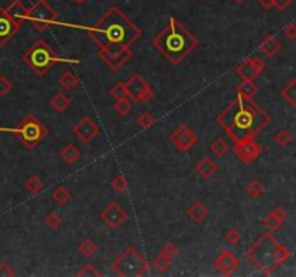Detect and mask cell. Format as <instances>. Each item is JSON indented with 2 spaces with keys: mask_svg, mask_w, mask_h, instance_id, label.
<instances>
[{
  "mask_svg": "<svg viewBox=\"0 0 296 277\" xmlns=\"http://www.w3.org/2000/svg\"><path fill=\"white\" fill-rule=\"evenodd\" d=\"M270 122V114L259 107L253 99L240 96H237L236 100L231 101L217 116V123L234 142L244 137H254L269 126Z\"/></svg>",
  "mask_w": 296,
  "mask_h": 277,
  "instance_id": "cell-1",
  "label": "cell"
},
{
  "mask_svg": "<svg viewBox=\"0 0 296 277\" xmlns=\"http://www.w3.org/2000/svg\"><path fill=\"white\" fill-rule=\"evenodd\" d=\"M80 27L88 33L100 48L111 50L130 48L142 36V29L130 21L117 6H111L94 25Z\"/></svg>",
  "mask_w": 296,
  "mask_h": 277,
  "instance_id": "cell-2",
  "label": "cell"
},
{
  "mask_svg": "<svg viewBox=\"0 0 296 277\" xmlns=\"http://www.w3.org/2000/svg\"><path fill=\"white\" fill-rule=\"evenodd\" d=\"M152 45L169 64L179 65L199 45V41L188 27L178 19L171 18L166 26L152 38Z\"/></svg>",
  "mask_w": 296,
  "mask_h": 277,
  "instance_id": "cell-3",
  "label": "cell"
},
{
  "mask_svg": "<svg viewBox=\"0 0 296 277\" xmlns=\"http://www.w3.org/2000/svg\"><path fill=\"white\" fill-rule=\"evenodd\" d=\"M292 257V252L279 243L270 232H263L247 249L246 258L265 276H270Z\"/></svg>",
  "mask_w": 296,
  "mask_h": 277,
  "instance_id": "cell-4",
  "label": "cell"
},
{
  "mask_svg": "<svg viewBox=\"0 0 296 277\" xmlns=\"http://www.w3.org/2000/svg\"><path fill=\"white\" fill-rule=\"evenodd\" d=\"M24 64L36 76H47L51 71V68L56 64L80 65L81 61L75 58L58 56L45 39H38L24 53Z\"/></svg>",
  "mask_w": 296,
  "mask_h": 277,
  "instance_id": "cell-5",
  "label": "cell"
},
{
  "mask_svg": "<svg viewBox=\"0 0 296 277\" xmlns=\"http://www.w3.org/2000/svg\"><path fill=\"white\" fill-rule=\"evenodd\" d=\"M0 131H6V133H10L16 137H19L22 145L27 149L38 148L48 136L47 126L33 114L26 116L18 127H9V128L0 127Z\"/></svg>",
  "mask_w": 296,
  "mask_h": 277,
  "instance_id": "cell-6",
  "label": "cell"
},
{
  "mask_svg": "<svg viewBox=\"0 0 296 277\" xmlns=\"http://www.w3.org/2000/svg\"><path fill=\"white\" fill-rule=\"evenodd\" d=\"M114 273L122 277H143L149 273V261L133 246H127L111 264Z\"/></svg>",
  "mask_w": 296,
  "mask_h": 277,
  "instance_id": "cell-7",
  "label": "cell"
},
{
  "mask_svg": "<svg viewBox=\"0 0 296 277\" xmlns=\"http://www.w3.org/2000/svg\"><path fill=\"white\" fill-rule=\"evenodd\" d=\"M26 22H29L35 30L45 32L52 25L58 24V12L48 0H36L32 7L27 9Z\"/></svg>",
  "mask_w": 296,
  "mask_h": 277,
  "instance_id": "cell-8",
  "label": "cell"
},
{
  "mask_svg": "<svg viewBox=\"0 0 296 277\" xmlns=\"http://www.w3.org/2000/svg\"><path fill=\"white\" fill-rule=\"evenodd\" d=\"M169 142L178 153H188L198 143V136L189 126L181 125L171 133Z\"/></svg>",
  "mask_w": 296,
  "mask_h": 277,
  "instance_id": "cell-9",
  "label": "cell"
},
{
  "mask_svg": "<svg viewBox=\"0 0 296 277\" xmlns=\"http://www.w3.org/2000/svg\"><path fill=\"white\" fill-rule=\"evenodd\" d=\"M126 87L129 90V99L133 102H149L153 99V88L143 76H129Z\"/></svg>",
  "mask_w": 296,
  "mask_h": 277,
  "instance_id": "cell-10",
  "label": "cell"
},
{
  "mask_svg": "<svg viewBox=\"0 0 296 277\" xmlns=\"http://www.w3.org/2000/svg\"><path fill=\"white\" fill-rule=\"evenodd\" d=\"M97 56H99L100 59H101L113 73H117L120 68H123L124 65L132 59L133 53H132L130 48L117 50H107V48H100L99 52H97Z\"/></svg>",
  "mask_w": 296,
  "mask_h": 277,
  "instance_id": "cell-11",
  "label": "cell"
},
{
  "mask_svg": "<svg viewBox=\"0 0 296 277\" xmlns=\"http://www.w3.org/2000/svg\"><path fill=\"white\" fill-rule=\"evenodd\" d=\"M100 220L104 223V226H107L111 229L120 228L127 220V211L123 206L117 202H111L108 205H106L99 212Z\"/></svg>",
  "mask_w": 296,
  "mask_h": 277,
  "instance_id": "cell-12",
  "label": "cell"
},
{
  "mask_svg": "<svg viewBox=\"0 0 296 277\" xmlns=\"http://www.w3.org/2000/svg\"><path fill=\"white\" fill-rule=\"evenodd\" d=\"M233 151L243 163L250 165L262 154V146L254 140V137H244L236 142Z\"/></svg>",
  "mask_w": 296,
  "mask_h": 277,
  "instance_id": "cell-13",
  "label": "cell"
},
{
  "mask_svg": "<svg viewBox=\"0 0 296 277\" xmlns=\"http://www.w3.org/2000/svg\"><path fill=\"white\" fill-rule=\"evenodd\" d=\"M266 70V62L257 56H248L236 67V74L243 79H256Z\"/></svg>",
  "mask_w": 296,
  "mask_h": 277,
  "instance_id": "cell-14",
  "label": "cell"
},
{
  "mask_svg": "<svg viewBox=\"0 0 296 277\" xmlns=\"http://www.w3.org/2000/svg\"><path fill=\"white\" fill-rule=\"evenodd\" d=\"M214 267L227 277H231L240 267V258L231 250H222L214 260Z\"/></svg>",
  "mask_w": 296,
  "mask_h": 277,
  "instance_id": "cell-15",
  "label": "cell"
},
{
  "mask_svg": "<svg viewBox=\"0 0 296 277\" xmlns=\"http://www.w3.org/2000/svg\"><path fill=\"white\" fill-rule=\"evenodd\" d=\"M100 134V127L88 117L84 116L74 126V136L81 143H90Z\"/></svg>",
  "mask_w": 296,
  "mask_h": 277,
  "instance_id": "cell-16",
  "label": "cell"
},
{
  "mask_svg": "<svg viewBox=\"0 0 296 277\" xmlns=\"http://www.w3.org/2000/svg\"><path fill=\"white\" fill-rule=\"evenodd\" d=\"M19 27H21V24H18L7 13L6 7H0V48L15 36Z\"/></svg>",
  "mask_w": 296,
  "mask_h": 277,
  "instance_id": "cell-17",
  "label": "cell"
},
{
  "mask_svg": "<svg viewBox=\"0 0 296 277\" xmlns=\"http://www.w3.org/2000/svg\"><path fill=\"white\" fill-rule=\"evenodd\" d=\"M194 171L201 179L208 180L218 172V165L215 163V160L211 156H204L195 163Z\"/></svg>",
  "mask_w": 296,
  "mask_h": 277,
  "instance_id": "cell-18",
  "label": "cell"
},
{
  "mask_svg": "<svg viewBox=\"0 0 296 277\" xmlns=\"http://www.w3.org/2000/svg\"><path fill=\"white\" fill-rule=\"evenodd\" d=\"M288 220V214L282 206H276L273 208L270 212L265 217L263 220V227L269 229V232H274L279 228L282 227Z\"/></svg>",
  "mask_w": 296,
  "mask_h": 277,
  "instance_id": "cell-19",
  "label": "cell"
},
{
  "mask_svg": "<svg viewBox=\"0 0 296 277\" xmlns=\"http://www.w3.org/2000/svg\"><path fill=\"white\" fill-rule=\"evenodd\" d=\"M185 214H187L188 220L192 221L194 224H201L210 217V209L202 202H194L187 208Z\"/></svg>",
  "mask_w": 296,
  "mask_h": 277,
  "instance_id": "cell-20",
  "label": "cell"
},
{
  "mask_svg": "<svg viewBox=\"0 0 296 277\" xmlns=\"http://www.w3.org/2000/svg\"><path fill=\"white\" fill-rule=\"evenodd\" d=\"M280 50H282V44H280V41L273 33H268L262 39V42L259 44V50L265 56H268V58H271V56L277 55L280 52Z\"/></svg>",
  "mask_w": 296,
  "mask_h": 277,
  "instance_id": "cell-21",
  "label": "cell"
},
{
  "mask_svg": "<svg viewBox=\"0 0 296 277\" xmlns=\"http://www.w3.org/2000/svg\"><path fill=\"white\" fill-rule=\"evenodd\" d=\"M6 10H7V13L18 22V24H24L26 22V15H27V7H26L25 4L22 3V1H19V0H15V1H12L7 7H6Z\"/></svg>",
  "mask_w": 296,
  "mask_h": 277,
  "instance_id": "cell-22",
  "label": "cell"
},
{
  "mask_svg": "<svg viewBox=\"0 0 296 277\" xmlns=\"http://www.w3.org/2000/svg\"><path fill=\"white\" fill-rule=\"evenodd\" d=\"M172 263H173L172 257H169V255L165 254V252H159V254L152 260V267L155 269L156 273L163 275V273H166V272L172 267Z\"/></svg>",
  "mask_w": 296,
  "mask_h": 277,
  "instance_id": "cell-23",
  "label": "cell"
},
{
  "mask_svg": "<svg viewBox=\"0 0 296 277\" xmlns=\"http://www.w3.org/2000/svg\"><path fill=\"white\" fill-rule=\"evenodd\" d=\"M237 96L244 99H253L259 93V85L254 82V79H242V82L237 85Z\"/></svg>",
  "mask_w": 296,
  "mask_h": 277,
  "instance_id": "cell-24",
  "label": "cell"
},
{
  "mask_svg": "<svg viewBox=\"0 0 296 277\" xmlns=\"http://www.w3.org/2000/svg\"><path fill=\"white\" fill-rule=\"evenodd\" d=\"M59 157H61L67 165H74L77 160H80L81 151H80V149H78L75 145L68 143V145H65V146L59 151Z\"/></svg>",
  "mask_w": 296,
  "mask_h": 277,
  "instance_id": "cell-25",
  "label": "cell"
},
{
  "mask_svg": "<svg viewBox=\"0 0 296 277\" xmlns=\"http://www.w3.org/2000/svg\"><path fill=\"white\" fill-rule=\"evenodd\" d=\"M71 102H73V101H71V99H70L65 93H56L50 101L51 107H52L55 111H58V113L67 111V110L70 108Z\"/></svg>",
  "mask_w": 296,
  "mask_h": 277,
  "instance_id": "cell-26",
  "label": "cell"
},
{
  "mask_svg": "<svg viewBox=\"0 0 296 277\" xmlns=\"http://www.w3.org/2000/svg\"><path fill=\"white\" fill-rule=\"evenodd\" d=\"M58 82H59V85H61V88H62L64 91H73L75 87L78 85L80 78H78V76L74 74L73 71H65V73H62V74L59 76Z\"/></svg>",
  "mask_w": 296,
  "mask_h": 277,
  "instance_id": "cell-27",
  "label": "cell"
},
{
  "mask_svg": "<svg viewBox=\"0 0 296 277\" xmlns=\"http://www.w3.org/2000/svg\"><path fill=\"white\" fill-rule=\"evenodd\" d=\"M51 198H52V202H55L56 205L64 206V205H67L68 202L71 201L73 197H71V192H70L68 188H65V186H58V188L54 189Z\"/></svg>",
  "mask_w": 296,
  "mask_h": 277,
  "instance_id": "cell-28",
  "label": "cell"
},
{
  "mask_svg": "<svg viewBox=\"0 0 296 277\" xmlns=\"http://www.w3.org/2000/svg\"><path fill=\"white\" fill-rule=\"evenodd\" d=\"M25 188L30 195H38V194H41L42 189H44V180L39 177V175L32 174V175L27 176V179L25 180Z\"/></svg>",
  "mask_w": 296,
  "mask_h": 277,
  "instance_id": "cell-29",
  "label": "cell"
},
{
  "mask_svg": "<svg viewBox=\"0 0 296 277\" xmlns=\"http://www.w3.org/2000/svg\"><path fill=\"white\" fill-rule=\"evenodd\" d=\"M228 143L221 139V137H218V139H214L211 143H210V151L215 156V157H218V159H222V157H225V154L228 153Z\"/></svg>",
  "mask_w": 296,
  "mask_h": 277,
  "instance_id": "cell-30",
  "label": "cell"
},
{
  "mask_svg": "<svg viewBox=\"0 0 296 277\" xmlns=\"http://www.w3.org/2000/svg\"><path fill=\"white\" fill-rule=\"evenodd\" d=\"M280 96H282V99L285 101H288L292 107H295L296 105V79H291L285 87H283V90H282V93H280Z\"/></svg>",
  "mask_w": 296,
  "mask_h": 277,
  "instance_id": "cell-31",
  "label": "cell"
},
{
  "mask_svg": "<svg viewBox=\"0 0 296 277\" xmlns=\"http://www.w3.org/2000/svg\"><path fill=\"white\" fill-rule=\"evenodd\" d=\"M78 252L82 257H94L96 252H99V246L93 241V240H82L80 244H78Z\"/></svg>",
  "mask_w": 296,
  "mask_h": 277,
  "instance_id": "cell-32",
  "label": "cell"
},
{
  "mask_svg": "<svg viewBox=\"0 0 296 277\" xmlns=\"http://www.w3.org/2000/svg\"><path fill=\"white\" fill-rule=\"evenodd\" d=\"M246 192L248 197L257 200V198L263 197V194H265V186H263V183H262L259 179H253V180H250V182L247 183Z\"/></svg>",
  "mask_w": 296,
  "mask_h": 277,
  "instance_id": "cell-33",
  "label": "cell"
},
{
  "mask_svg": "<svg viewBox=\"0 0 296 277\" xmlns=\"http://www.w3.org/2000/svg\"><path fill=\"white\" fill-rule=\"evenodd\" d=\"M273 142H274L277 146H280V148H288L289 145L294 143V137H292V134H291L288 130L282 128V130H279V131L273 136Z\"/></svg>",
  "mask_w": 296,
  "mask_h": 277,
  "instance_id": "cell-34",
  "label": "cell"
},
{
  "mask_svg": "<svg viewBox=\"0 0 296 277\" xmlns=\"http://www.w3.org/2000/svg\"><path fill=\"white\" fill-rule=\"evenodd\" d=\"M44 224H45V227H48L50 229H58L62 226V217L56 211L52 209L44 217Z\"/></svg>",
  "mask_w": 296,
  "mask_h": 277,
  "instance_id": "cell-35",
  "label": "cell"
},
{
  "mask_svg": "<svg viewBox=\"0 0 296 277\" xmlns=\"http://www.w3.org/2000/svg\"><path fill=\"white\" fill-rule=\"evenodd\" d=\"M111 96L114 100H124V99H129V90L126 87V82L123 81H117L114 84V87L111 88Z\"/></svg>",
  "mask_w": 296,
  "mask_h": 277,
  "instance_id": "cell-36",
  "label": "cell"
},
{
  "mask_svg": "<svg viewBox=\"0 0 296 277\" xmlns=\"http://www.w3.org/2000/svg\"><path fill=\"white\" fill-rule=\"evenodd\" d=\"M136 125L140 127V128H143V130H149L150 127H153L156 125V119H155L153 114H150V113L146 111V113H142V114L137 117Z\"/></svg>",
  "mask_w": 296,
  "mask_h": 277,
  "instance_id": "cell-37",
  "label": "cell"
},
{
  "mask_svg": "<svg viewBox=\"0 0 296 277\" xmlns=\"http://www.w3.org/2000/svg\"><path fill=\"white\" fill-rule=\"evenodd\" d=\"M127 186H129V182L124 175L122 174H117L116 176L111 179V188L117 192V194H124L127 191Z\"/></svg>",
  "mask_w": 296,
  "mask_h": 277,
  "instance_id": "cell-38",
  "label": "cell"
},
{
  "mask_svg": "<svg viewBox=\"0 0 296 277\" xmlns=\"http://www.w3.org/2000/svg\"><path fill=\"white\" fill-rule=\"evenodd\" d=\"M224 238H225V241H227L230 246H237V244L242 241V238H243V237H242V232H240V229H239V228L231 227L225 231Z\"/></svg>",
  "mask_w": 296,
  "mask_h": 277,
  "instance_id": "cell-39",
  "label": "cell"
},
{
  "mask_svg": "<svg viewBox=\"0 0 296 277\" xmlns=\"http://www.w3.org/2000/svg\"><path fill=\"white\" fill-rule=\"evenodd\" d=\"M113 108L114 111L120 116V117H124L130 113L132 110V102L129 101V99H124V100H116L114 104H113Z\"/></svg>",
  "mask_w": 296,
  "mask_h": 277,
  "instance_id": "cell-40",
  "label": "cell"
},
{
  "mask_svg": "<svg viewBox=\"0 0 296 277\" xmlns=\"http://www.w3.org/2000/svg\"><path fill=\"white\" fill-rule=\"evenodd\" d=\"M78 277H100L103 276V273L100 272L99 269L93 264V263H87L82 266V269L77 273Z\"/></svg>",
  "mask_w": 296,
  "mask_h": 277,
  "instance_id": "cell-41",
  "label": "cell"
},
{
  "mask_svg": "<svg viewBox=\"0 0 296 277\" xmlns=\"http://www.w3.org/2000/svg\"><path fill=\"white\" fill-rule=\"evenodd\" d=\"M13 87L15 85H13L12 79H9L6 76H0V96L1 97H4L9 93H12Z\"/></svg>",
  "mask_w": 296,
  "mask_h": 277,
  "instance_id": "cell-42",
  "label": "cell"
},
{
  "mask_svg": "<svg viewBox=\"0 0 296 277\" xmlns=\"http://www.w3.org/2000/svg\"><path fill=\"white\" fill-rule=\"evenodd\" d=\"M161 252H165V254H168L169 257H172L175 258L178 254H179V249H178V246L176 244H173L172 241H168V243H165L163 244V247L161 249Z\"/></svg>",
  "mask_w": 296,
  "mask_h": 277,
  "instance_id": "cell-43",
  "label": "cell"
},
{
  "mask_svg": "<svg viewBox=\"0 0 296 277\" xmlns=\"http://www.w3.org/2000/svg\"><path fill=\"white\" fill-rule=\"evenodd\" d=\"M15 275L16 273H15V270H13L12 266H9L6 261L0 263V277H13Z\"/></svg>",
  "mask_w": 296,
  "mask_h": 277,
  "instance_id": "cell-44",
  "label": "cell"
},
{
  "mask_svg": "<svg viewBox=\"0 0 296 277\" xmlns=\"http://www.w3.org/2000/svg\"><path fill=\"white\" fill-rule=\"evenodd\" d=\"M294 0H273V7H276L279 12H285L288 7H291Z\"/></svg>",
  "mask_w": 296,
  "mask_h": 277,
  "instance_id": "cell-45",
  "label": "cell"
},
{
  "mask_svg": "<svg viewBox=\"0 0 296 277\" xmlns=\"http://www.w3.org/2000/svg\"><path fill=\"white\" fill-rule=\"evenodd\" d=\"M283 35L288 38V39H295L296 38V25L294 22H291V24H288V25L283 27Z\"/></svg>",
  "mask_w": 296,
  "mask_h": 277,
  "instance_id": "cell-46",
  "label": "cell"
},
{
  "mask_svg": "<svg viewBox=\"0 0 296 277\" xmlns=\"http://www.w3.org/2000/svg\"><path fill=\"white\" fill-rule=\"evenodd\" d=\"M259 4L263 10H270L273 7V0H259Z\"/></svg>",
  "mask_w": 296,
  "mask_h": 277,
  "instance_id": "cell-47",
  "label": "cell"
},
{
  "mask_svg": "<svg viewBox=\"0 0 296 277\" xmlns=\"http://www.w3.org/2000/svg\"><path fill=\"white\" fill-rule=\"evenodd\" d=\"M71 1H73L74 4H77V6H81V4H85L88 0H71Z\"/></svg>",
  "mask_w": 296,
  "mask_h": 277,
  "instance_id": "cell-48",
  "label": "cell"
},
{
  "mask_svg": "<svg viewBox=\"0 0 296 277\" xmlns=\"http://www.w3.org/2000/svg\"><path fill=\"white\" fill-rule=\"evenodd\" d=\"M233 1H236V3H243L244 0H233Z\"/></svg>",
  "mask_w": 296,
  "mask_h": 277,
  "instance_id": "cell-49",
  "label": "cell"
},
{
  "mask_svg": "<svg viewBox=\"0 0 296 277\" xmlns=\"http://www.w3.org/2000/svg\"><path fill=\"white\" fill-rule=\"evenodd\" d=\"M198 1H207V0H198Z\"/></svg>",
  "mask_w": 296,
  "mask_h": 277,
  "instance_id": "cell-50",
  "label": "cell"
}]
</instances>
